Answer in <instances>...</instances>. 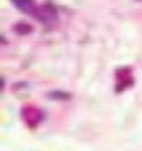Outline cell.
I'll use <instances>...</instances> for the list:
<instances>
[{"label":"cell","instance_id":"cell-1","mask_svg":"<svg viewBox=\"0 0 142 151\" xmlns=\"http://www.w3.org/2000/svg\"><path fill=\"white\" fill-rule=\"evenodd\" d=\"M20 116H22L23 123L27 124L30 129L38 128V124L43 121V111L40 108L33 106V105H27L20 110Z\"/></svg>","mask_w":142,"mask_h":151},{"label":"cell","instance_id":"cell-2","mask_svg":"<svg viewBox=\"0 0 142 151\" xmlns=\"http://www.w3.org/2000/svg\"><path fill=\"white\" fill-rule=\"evenodd\" d=\"M132 85H134V78L131 68H117V71H116V91L121 93V91L131 88Z\"/></svg>","mask_w":142,"mask_h":151},{"label":"cell","instance_id":"cell-3","mask_svg":"<svg viewBox=\"0 0 142 151\" xmlns=\"http://www.w3.org/2000/svg\"><path fill=\"white\" fill-rule=\"evenodd\" d=\"M12 4H13L17 9L22 10L23 14L35 15V17H36V14H38V7L35 5L33 0H12Z\"/></svg>","mask_w":142,"mask_h":151},{"label":"cell","instance_id":"cell-4","mask_svg":"<svg viewBox=\"0 0 142 151\" xmlns=\"http://www.w3.org/2000/svg\"><path fill=\"white\" fill-rule=\"evenodd\" d=\"M36 18L41 20V22H53L56 18V9L51 7V5H43L41 9H38Z\"/></svg>","mask_w":142,"mask_h":151},{"label":"cell","instance_id":"cell-5","mask_svg":"<svg viewBox=\"0 0 142 151\" xmlns=\"http://www.w3.org/2000/svg\"><path fill=\"white\" fill-rule=\"evenodd\" d=\"M13 32L15 33H20V35H27V33L31 32V27L25 22H20V23H17V25H13Z\"/></svg>","mask_w":142,"mask_h":151},{"label":"cell","instance_id":"cell-6","mask_svg":"<svg viewBox=\"0 0 142 151\" xmlns=\"http://www.w3.org/2000/svg\"><path fill=\"white\" fill-rule=\"evenodd\" d=\"M50 96L51 98H60V100H68L70 95L68 93H50Z\"/></svg>","mask_w":142,"mask_h":151}]
</instances>
